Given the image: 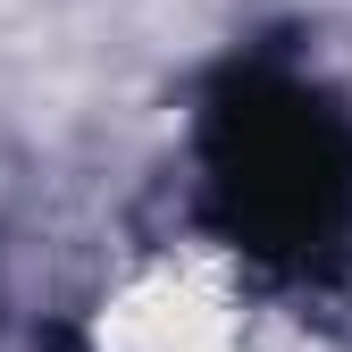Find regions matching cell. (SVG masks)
Wrapping results in <instances>:
<instances>
[{
  "instance_id": "cell-1",
  "label": "cell",
  "mask_w": 352,
  "mask_h": 352,
  "mask_svg": "<svg viewBox=\"0 0 352 352\" xmlns=\"http://www.w3.org/2000/svg\"><path fill=\"white\" fill-rule=\"evenodd\" d=\"M201 218L218 243L285 285L352 269V118L319 76L277 51L227 59L193 118Z\"/></svg>"
}]
</instances>
